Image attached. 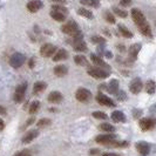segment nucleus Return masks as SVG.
<instances>
[{
	"label": "nucleus",
	"instance_id": "nucleus-33",
	"mask_svg": "<svg viewBox=\"0 0 156 156\" xmlns=\"http://www.w3.org/2000/svg\"><path fill=\"white\" fill-rule=\"evenodd\" d=\"M52 11H58V12H61L63 14H68V8L62 6V5H58V4L52 6Z\"/></svg>",
	"mask_w": 156,
	"mask_h": 156
},
{
	"label": "nucleus",
	"instance_id": "nucleus-27",
	"mask_svg": "<svg viewBox=\"0 0 156 156\" xmlns=\"http://www.w3.org/2000/svg\"><path fill=\"white\" fill-rule=\"evenodd\" d=\"M78 14L81 16H83V18H87V19H93V13L89 11V9H87L85 7H81L78 9Z\"/></svg>",
	"mask_w": 156,
	"mask_h": 156
},
{
	"label": "nucleus",
	"instance_id": "nucleus-41",
	"mask_svg": "<svg viewBox=\"0 0 156 156\" xmlns=\"http://www.w3.org/2000/svg\"><path fill=\"white\" fill-rule=\"evenodd\" d=\"M132 5V0H121L120 1V6L122 7H129Z\"/></svg>",
	"mask_w": 156,
	"mask_h": 156
},
{
	"label": "nucleus",
	"instance_id": "nucleus-50",
	"mask_svg": "<svg viewBox=\"0 0 156 156\" xmlns=\"http://www.w3.org/2000/svg\"><path fill=\"white\" fill-rule=\"evenodd\" d=\"M52 1H55V2H65V0H52Z\"/></svg>",
	"mask_w": 156,
	"mask_h": 156
},
{
	"label": "nucleus",
	"instance_id": "nucleus-38",
	"mask_svg": "<svg viewBox=\"0 0 156 156\" xmlns=\"http://www.w3.org/2000/svg\"><path fill=\"white\" fill-rule=\"evenodd\" d=\"M93 117L98 119V120H107V119H108L107 114H106V113H102V112H94Z\"/></svg>",
	"mask_w": 156,
	"mask_h": 156
},
{
	"label": "nucleus",
	"instance_id": "nucleus-29",
	"mask_svg": "<svg viewBox=\"0 0 156 156\" xmlns=\"http://www.w3.org/2000/svg\"><path fill=\"white\" fill-rule=\"evenodd\" d=\"M156 90V83L155 81L153 80H149L148 82L146 83V92L148 94H154Z\"/></svg>",
	"mask_w": 156,
	"mask_h": 156
},
{
	"label": "nucleus",
	"instance_id": "nucleus-25",
	"mask_svg": "<svg viewBox=\"0 0 156 156\" xmlns=\"http://www.w3.org/2000/svg\"><path fill=\"white\" fill-rule=\"evenodd\" d=\"M51 16L52 19L55 20V21H59V23H62L66 19V14H63L61 12H58V11H52L51 12Z\"/></svg>",
	"mask_w": 156,
	"mask_h": 156
},
{
	"label": "nucleus",
	"instance_id": "nucleus-11",
	"mask_svg": "<svg viewBox=\"0 0 156 156\" xmlns=\"http://www.w3.org/2000/svg\"><path fill=\"white\" fill-rule=\"evenodd\" d=\"M130 14H132L134 23H136V25H140V23L146 21V16H144V14L141 12L139 8H133L132 12H130Z\"/></svg>",
	"mask_w": 156,
	"mask_h": 156
},
{
	"label": "nucleus",
	"instance_id": "nucleus-8",
	"mask_svg": "<svg viewBox=\"0 0 156 156\" xmlns=\"http://www.w3.org/2000/svg\"><path fill=\"white\" fill-rule=\"evenodd\" d=\"M27 89V83H21L16 88V93H14V101L16 103H20L25 100V94Z\"/></svg>",
	"mask_w": 156,
	"mask_h": 156
},
{
	"label": "nucleus",
	"instance_id": "nucleus-49",
	"mask_svg": "<svg viewBox=\"0 0 156 156\" xmlns=\"http://www.w3.org/2000/svg\"><path fill=\"white\" fill-rule=\"evenodd\" d=\"M99 153H100V151H99L98 149H92V150L89 151V154H90V155H96V154H99Z\"/></svg>",
	"mask_w": 156,
	"mask_h": 156
},
{
	"label": "nucleus",
	"instance_id": "nucleus-34",
	"mask_svg": "<svg viewBox=\"0 0 156 156\" xmlns=\"http://www.w3.org/2000/svg\"><path fill=\"white\" fill-rule=\"evenodd\" d=\"M113 12H114L116 16H120V18H127V16H128L127 11H125V9H121V8H119V7L113 8Z\"/></svg>",
	"mask_w": 156,
	"mask_h": 156
},
{
	"label": "nucleus",
	"instance_id": "nucleus-44",
	"mask_svg": "<svg viewBox=\"0 0 156 156\" xmlns=\"http://www.w3.org/2000/svg\"><path fill=\"white\" fill-rule=\"evenodd\" d=\"M80 4L83 6H90V0H80Z\"/></svg>",
	"mask_w": 156,
	"mask_h": 156
},
{
	"label": "nucleus",
	"instance_id": "nucleus-12",
	"mask_svg": "<svg viewBox=\"0 0 156 156\" xmlns=\"http://www.w3.org/2000/svg\"><path fill=\"white\" fill-rule=\"evenodd\" d=\"M135 147H136V150L139 151V154L141 156H147L150 153V147H149V144L147 142H144V141H140V142H137L136 144H135Z\"/></svg>",
	"mask_w": 156,
	"mask_h": 156
},
{
	"label": "nucleus",
	"instance_id": "nucleus-42",
	"mask_svg": "<svg viewBox=\"0 0 156 156\" xmlns=\"http://www.w3.org/2000/svg\"><path fill=\"white\" fill-rule=\"evenodd\" d=\"M90 6L94 8L100 7V0H90Z\"/></svg>",
	"mask_w": 156,
	"mask_h": 156
},
{
	"label": "nucleus",
	"instance_id": "nucleus-26",
	"mask_svg": "<svg viewBox=\"0 0 156 156\" xmlns=\"http://www.w3.org/2000/svg\"><path fill=\"white\" fill-rule=\"evenodd\" d=\"M46 87H47L46 82H44V81H37L34 83V86H33V90H34V93H40L44 89H46Z\"/></svg>",
	"mask_w": 156,
	"mask_h": 156
},
{
	"label": "nucleus",
	"instance_id": "nucleus-2",
	"mask_svg": "<svg viewBox=\"0 0 156 156\" xmlns=\"http://www.w3.org/2000/svg\"><path fill=\"white\" fill-rule=\"evenodd\" d=\"M75 98L79 102H82V103H87L92 100L93 98V94L89 89L87 88H79L75 93Z\"/></svg>",
	"mask_w": 156,
	"mask_h": 156
},
{
	"label": "nucleus",
	"instance_id": "nucleus-30",
	"mask_svg": "<svg viewBox=\"0 0 156 156\" xmlns=\"http://www.w3.org/2000/svg\"><path fill=\"white\" fill-rule=\"evenodd\" d=\"M74 61L79 66H87L88 65V61H87V59L83 55H75L74 56Z\"/></svg>",
	"mask_w": 156,
	"mask_h": 156
},
{
	"label": "nucleus",
	"instance_id": "nucleus-10",
	"mask_svg": "<svg viewBox=\"0 0 156 156\" xmlns=\"http://www.w3.org/2000/svg\"><path fill=\"white\" fill-rule=\"evenodd\" d=\"M42 6H44V4H42L41 0H30V1L27 2V5H26L27 9H28L31 13H37L38 11H40V9L42 8Z\"/></svg>",
	"mask_w": 156,
	"mask_h": 156
},
{
	"label": "nucleus",
	"instance_id": "nucleus-16",
	"mask_svg": "<svg viewBox=\"0 0 156 156\" xmlns=\"http://www.w3.org/2000/svg\"><path fill=\"white\" fill-rule=\"evenodd\" d=\"M137 27H139V31H140L141 33L144 35V37H148V38H151V37H153V33H151L150 25H149L147 21H144V23L137 25Z\"/></svg>",
	"mask_w": 156,
	"mask_h": 156
},
{
	"label": "nucleus",
	"instance_id": "nucleus-31",
	"mask_svg": "<svg viewBox=\"0 0 156 156\" xmlns=\"http://www.w3.org/2000/svg\"><path fill=\"white\" fill-rule=\"evenodd\" d=\"M99 129H101L103 132H107V133H113L115 132V127L110 123H102L99 126Z\"/></svg>",
	"mask_w": 156,
	"mask_h": 156
},
{
	"label": "nucleus",
	"instance_id": "nucleus-1",
	"mask_svg": "<svg viewBox=\"0 0 156 156\" xmlns=\"http://www.w3.org/2000/svg\"><path fill=\"white\" fill-rule=\"evenodd\" d=\"M87 73L88 75L93 76L95 79H107L109 76V72L103 68H100V67H89L87 69Z\"/></svg>",
	"mask_w": 156,
	"mask_h": 156
},
{
	"label": "nucleus",
	"instance_id": "nucleus-45",
	"mask_svg": "<svg viewBox=\"0 0 156 156\" xmlns=\"http://www.w3.org/2000/svg\"><path fill=\"white\" fill-rule=\"evenodd\" d=\"M101 156H122V155L116 154V153H105V154H102Z\"/></svg>",
	"mask_w": 156,
	"mask_h": 156
},
{
	"label": "nucleus",
	"instance_id": "nucleus-43",
	"mask_svg": "<svg viewBox=\"0 0 156 156\" xmlns=\"http://www.w3.org/2000/svg\"><path fill=\"white\" fill-rule=\"evenodd\" d=\"M34 65H35V59H34V58H31V59H30V61H28V66H30V68H34Z\"/></svg>",
	"mask_w": 156,
	"mask_h": 156
},
{
	"label": "nucleus",
	"instance_id": "nucleus-22",
	"mask_svg": "<svg viewBox=\"0 0 156 156\" xmlns=\"http://www.w3.org/2000/svg\"><path fill=\"white\" fill-rule=\"evenodd\" d=\"M119 86H120L119 80H116V79H113L109 83H108V86H107V88H108V92H109V93H113V94H116L117 92L120 90V89H119Z\"/></svg>",
	"mask_w": 156,
	"mask_h": 156
},
{
	"label": "nucleus",
	"instance_id": "nucleus-23",
	"mask_svg": "<svg viewBox=\"0 0 156 156\" xmlns=\"http://www.w3.org/2000/svg\"><path fill=\"white\" fill-rule=\"evenodd\" d=\"M67 67L66 66H63V65H59V66H55L54 67V74L56 76H59V78H62L65 76L66 74H67Z\"/></svg>",
	"mask_w": 156,
	"mask_h": 156
},
{
	"label": "nucleus",
	"instance_id": "nucleus-3",
	"mask_svg": "<svg viewBox=\"0 0 156 156\" xmlns=\"http://www.w3.org/2000/svg\"><path fill=\"white\" fill-rule=\"evenodd\" d=\"M139 126H140L142 132H148L156 126V119H154V117H143L139 121Z\"/></svg>",
	"mask_w": 156,
	"mask_h": 156
},
{
	"label": "nucleus",
	"instance_id": "nucleus-7",
	"mask_svg": "<svg viewBox=\"0 0 156 156\" xmlns=\"http://www.w3.org/2000/svg\"><path fill=\"white\" fill-rule=\"evenodd\" d=\"M114 140H116V135L112 133L105 134V135H99V136H96V139H95V141H96L99 144H103V146H107V147H108Z\"/></svg>",
	"mask_w": 156,
	"mask_h": 156
},
{
	"label": "nucleus",
	"instance_id": "nucleus-47",
	"mask_svg": "<svg viewBox=\"0 0 156 156\" xmlns=\"http://www.w3.org/2000/svg\"><path fill=\"white\" fill-rule=\"evenodd\" d=\"M0 115H6V108L0 106Z\"/></svg>",
	"mask_w": 156,
	"mask_h": 156
},
{
	"label": "nucleus",
	"instance_id": "nucleus-21",
	"mask_svg": "<svg viewBox=\"0 0 156 156\" xmlns=\"http://www.w3.org/2000/svg\"><path fill=\"white\" fill-rule=\"evenodd\" d=\"M110 117H112V120L114 122H126V115L120 110H114L112 113Z\"/></svg>",
	"mask_w": 156,
	"mask_h": 156
},
{
	"label": "nucleus",
	"instance_id": "nucleus-14",
	"mask_svg": "<svg viewBox=\"0 0 156 156\" xmlns=\"http://www.w3.org/2000/svg\"><path fill=\"white\" fill-rule=\"evenodd\" d=\"M38 135H39V132H38L37 129H31V130H28L27 133L23 135V144L31 143L32 141H34L37 137H38Z\"/></svg>",
	"mask_w": 156,
	"mask_h": 156
},
{
	"label": "nucleus",
	"instance_id": "nucleus-28",
	"mask_svg": "<svg viewBox=\"0 0 156 156\" xmlns=\"http://www.w3.org/2000/svg\"><path fill=\"white\" fill-rule=\"evenodd\" d=\"M108 147H113V148H126V147H128V142L127 141L114 140Z\"/></svg>",
	"mask_w": 156,
	"mask_h": 156
},
{
	"label": "nucleus",
	"instance_id": "nucleus-20",
	"mask_svg": "<svg viewBox=\"0 0 156 156\" xmlns=\"http://www.w3.org/2000/svg\"><path fill=\"white\" fill-rule=\"evenodd\" d=\"M73 48H74L76 52H85V51H87V45H86V42L83 41V39L74 40V41H73Z\"/></svg>",
	"mask_w": 156,
	"mask_h": 156
},
{
	"label": "nucleus",
	"instance_id": "nucleus-5",
	"mask_svg": "<svg viewBox=\"0 0 156 156\" xmlns=\"http://www.w3.org/2000/svg\"><path fill=\"white\" fill-rule=\"evenodd\" d=\"M61 31H62V33L68 34V35H75L79 32V26L75 21L70 20V21L66 23L62 27H61Z\"/></svg>",
	"mask_w": 156,
	"mask_h": 156
},
{
	"label": "nucleus",
	"instance_id": "nucleus-37",
	"mask_svg": "<svg viewBox=\"0 0 156 156\" xmlns=\"http://www.w3.org/2000/svg\"><path fill=\"white\" fill-rule=\"evenodd\" d=\"M105 19H106V21L109 23H116V19H115V16L112 14V12H106L105 13Z\"/></svg>",
	"mask_w": 156,
	"mask_h": 156
},
{
	"label": "nucleus",
	"instance_id": "nucleus-36",
	"mask_svg": "<svg viewBox=\"0 0 156 156\" xmlns=\"http://www.w3.org/2000/svg\"><path fill=\"white\" fill-rule=\"evenodd\" d=\"M90 40H92V42L98 44V45H103L106 42V39L103 37H100V35H94V37L90 38Z\"/></svg>",
	"mask_w": 156,
	"mask_h": 156
},
{
	"label": "nucleus",
	"instance_id": "nucleus-15",
	"mask_svg": "<svg viewBox=\"0 0 156 156\" xmlns=\"http://www.w3.org/2000/svg\"><path fill=\"white\" fill-rule=\"evenodd\" d=\"M90 60H92V62H93L96 67H100V68H103V69H109V65L105 62L100 56H98V55H95V54H92L90 55Z\"/></svg>",
	"mask_w": 156,
	"mask_h": 156
},
{
	"label": "nucleus",
	"instance_id": "nucleus-19",
	"mask_svg": "<svg viewBox=\"0 0 156 156\" xmlns=\"http://www.w3.org/2000/svg\"><path fill=\"white\" fill-rule=\"evenodd\" d=\"M68 58V52L66 51V49H59V51H56V53L53 55V60L54 61H62V60H66Z\"/></svg>",
	"mask_w": 156,
	"mask_h": 156
},
{
	"label": "nucleus",
	"instance_id": "nucleus-48",
	"mask_svg": "<svg viewBox=\"0 0 156 156\" xmlns=\"http://www.w3.org/2000/svg\"><path fill=\"white\" fill-rule=\"evenodd\" d=\"M4 128H5V122L2 121V119H0V132L4 130Z\"/></svg>",
	"mask_w": 156,
	"mask_h": 156
},
{
	"label": "nucleus",
	"instance_id": "nucleus-17",
	"mask_svg": "<svg viewBox=\"0 0 156 156\" xmlns=\"http://www.w3.org/2000/svg\"><path fill=\"white\" fill-rule=\"evenodd\" d=\"M141 51V45L140 44H134L129 47V59L132 61H135L137 59V55Z\"/></svg>",
	"mask_w": 156,
	"mask_h": 156
},
{
	"label": "nucleus",
	"instance_id": "nucleus-4",
	"mask_svg": "<svg viewBox=\"0 0 156 156\" xmlns=\"http://www.w3.org/2000/svg\"><path fill=\"white\" fill-rule=\"evenodd\" d=\"M26 61V56L23 53H14L9 59V65L13 68H20Z\"/></svg>",
	"mask_w": 156,
	"mask_h": 156
},
{
	"label": "nucleus",
	"instance_id": "nucleus-46",
	"mask_svg": "<svg viewBox=\"0 0 156 156\" xmlns=\"http://www.w3.org/2000/svg\"><path fill=\"white\" fill-rule=\"evenodd\" d=\"M142 114V112L141 110H134V117H136V119H139L140 115Z\"/></svg>",
	"mask_w": 156,
	"mask_h": 156
},
{
	"label": "nucleus",
	"instance_id": "nucleus-39",
	"mask_svg": "<svg viewBox=\"0 0 156 156\" xmlns=\"http://www.w3.org/2000/svg\"><path fill=\"white\" fill-rule=\"evenodd\" d=\"M115 95H116V98L120 100V101H125L126 99H127V95H126V93L123 92V90H119Z\"/></svg>",
	"mask_w": 156,
	"mask_h": 156
},
{
	"label": "nucleus",
	"instance_id": "nucleus-13",
	"mask_svg": "<svg viewBox=\"0 0 156 156\" xmlns=\"http://www.w3.org/2000/svg\"><path fill=\"white\" fill-rule=\"evenodd\" d=\"M143 88V83L140 78H135L129 85V89L133 94H139Z\"/></svg>",
	"mask_w": 156,
	"mask_h": 156
},
{
	"label": "nucleus",
	"instance_id": "nucleus-35",
	"mask_svg": "<svg viewBox=\"0 0 156 156\" xmlns=\"http://www.w3.org/2000/svg\"><path fill=\"white\" fill-rule=\"evenodd\" d=\"M40 108V102L39 101H33L30 106V113L31 114H35Z\"/></svg>",
	"mask_w": 156,
	"mask_h": 156
},
{
	"label": "nucleus",
	"instance_id": "nucleus-9",
	"mask_svg": "<svg viewBox=\"0 0 156 156\" xmlns=\"http://www.w3.org/2000/svg\"><path fill=\"white\" fill-rule=\"evenodd\" d=\"M96 101H98V103H100L101 106H106V107H110V108L115 107V102L113 101L109 96H107L105 94H99L96 96Z\"/></svg>",
	"mask_w": 156,
	"mask_h": 156
},
{
	"label": "nucleus",
	"instance_id": "nucleus-6",
	"mask_svg": "<svg viewBox=\"0 0 156 156\" xmlns=\"http://www.w3.org/2000/svg\"><path fill=\"white\" fill-rule=\"evenodd\" d=\"M56 53V47L53 44H45L40 48V54L44 58H51Z\"/></svg>",
	"mask_w": 156,
	"mask_h": 156
},
{
	"label": "nucleus",
	"instance_id": "nucleus-32",
	"mask_svg": "<svg viewBox=\"0 0 156 156\" xmlns=\"http://www.w3.org/2000/svg\"><path fill=\"white\" fill-rule=\"evenodd\" d=\"M52 125V121L49 119H40L39 121L37 122V127L38 128H46Z\"/></svg>",
	"mask_w": 156,
	"mask_h": 156
},
{
	"label": "nucleus",
	"instance_id": "nucleus-40",
	"mask_svg": "<svg viewBox=\"0 0 156 156\" xmlns=\"http://www.w3.org/2000/svg\"><path fill=\"white\" fill-rule=\"evenodd\" d=\"M13 156H32L31 153L28 151V150H21V151H18Z\"/></svg>",
	"mask_w": 156,
	"mask_h": 156
},
{
	"label": "nucleus",
	"instance_id": "nucleus-18",
	"mask_svg": "<svg viewBox=\"0 0 156 156\" xmlns=\"http://www.w3.org/2000/svg\"><path fill=\"white\" fill-rule=\"evenodd\" d=\"M47 99H48V101L51 102V103H60V102L63 100V96L60 92L54 90V92L49 93V95H48V98H47Z\"/></svg>",
	"mask_w": 156,
	"mask_h": 156
},
{
	"label": "nucleus",
	"instance_id": "nucleus-24",
	"mask_svg": "<svg viewBox=\"0 0 156 156\" xmlns=\"http://www.w3.org/2000/svg\"><path fill=\"white\" fill-rule=\"evenodd\" d=\"M117 28H119V32H120V34H121L122 37H125V38H127V39L133 38V33L129 31L125 25H121V23H120V25L117 26Z\"/></svg>",
	"mask_w": 156,
	"mask_h": 156
}]
</instances>
